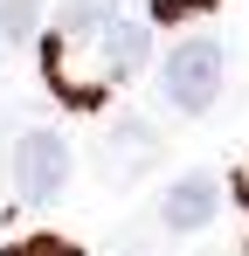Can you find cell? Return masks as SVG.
Returning a JSON list of instances; mask_svg holds the SVG:
<instances>
[{
    "label": "cell",
    "mask_w": 249,
    "mask_h": 256,
    "mask_svg": "<svg viewBox=\"0 0 249 256\" xmlns=\"http://www.w3.org/2000/svg\"><path fill=\"white\" fill-rule=\"evenodd\" d=\"M146 70V28L138 21H104V28H48L42 35V76L70 111H97L104 90L132 84Z\"/></svg>",
    "instance_id": "cell-1"
},
{
    "label": "cell",
    "mask_w": 249,
    "mask_h": 256,
    "mask_svg": "<svg viewBox=\"0 0 249 256\" xmlns=\"http://www.w3.org/2000/svg\"><path fill=\"white\" fill-rule=\"evenodd\" d=\"M160 90H166L173 111H214V97H222V42L214 35H187L166 56Z\"/></svg>",
    "instance_id": "cell-2"
},
{
    "label": "cell",
    "mask_w": 249,
    "mask_h": 256,
    "mask_svg": "<svg viewBox=\"0 0 249 256\" xmlns=\"http://www.w3.org/2000/svg\"><path fill=\"white\" fill-rule=\"evenodd\" d=\"M14 187L35 208L62 201V187H70V146L56 132H21V146H14Z\"/></svg>",
    "instance_id": "cell-3"
},
{
    "label": "cell",
    "mask_w": 249,
    "mask_h": 256,
    "mask_svg": "<svg viewBox=\"0 0 249 256\" xmlns=\"http://www.w3.org/2000/svg\"><path fill=\"white\" fill-rule=\"evenodd\" d=\"M214 208H222L214 173H180V180L160 194V222H166V228H180V236H187V228H208Z\"/></svg>",
    "instance_id": "cell-4"
},
{
    "label": "cell",
    "mask_w": 249,
    "mask_h": 256,
    "mask_svg": "<svg viewBox=\"0 0 249 256\" xmlns=\"http://www.w3.org/2000/svg\"><path fill=\"white\" fill-rule=\"evenodd\" d=\"M104 21H118V0H70L56 14V28H104Z\"/></svg>",
    "instance_id": "cell-5"
},
{
    "label": "cell",
    "mask_w": 249,
    "mask_h": 256,
    "mask_svg": "<svg viewBox=\"0 0 249 256\" xmlns=\"http://www.w3.org/2000/svg\"><path fill=\"white\" fill-rule=\"evenodd\" d=\"M35 0H0V42H28L35 35Z\"/></svg>",
    "instance_id": "cell-6"
},
{
    "label": "cell",
    "mask_w": 249,
    "mask_h": 256,
    "mask_svg": "<svg viewBox=\"0 0 249 256\" xmlns=\"http://www.w3.org/2000/svg\"><path fill=\"white\" fill-rule=\"evenodd\" d=\"M152 152V132L146 125H118V180H132V160Z\"/></svg>",
    "instance_id": "cell-7"
},
{
    "label": "cell",
    "mask_w": 249,
    "mask_h": 256,
    "mask_svg": "<svg viewBox=\"0 0 249 256\" xmlns=\"http://www.w3.org/2000/svg\"><path fill=\"white\" fill-rule=\"evenodd\" d=\"M7 256H83V250H76V242H62V236H48V228H42V236H21V242H14Z\"/></svg>",
    "instance_id": "cell-8"
},
{
    "label": "cell",
    "mask_w": 249,
    "mask_h": 256,
    "mask_svg": "<svg viewBox=\"0 0 249 256\" xmlns=\"http://www.w3.org/2000/svg\"><path fill=\"white\" fill-rule=\"evenodd\" d=\"M201 7H214V0H152V21H187Z\"/></svg>",
    "instance_id": "cell-9"
},
{
    "label": "cell",
    "mask_w": 249,
    "mask_h": 256,
    "mask_svg": "<svg viewBox=\"0 0 249 256\" xmlns=\"http://www.w3.org/2000/svg\"><path fill=\"white\" fill-rule=\"evenodd\" d=\"M236 201H242V208H249V166L236 173Z\"/></svg>",
    "instance_id": "cell-10"
}]
</instances>
